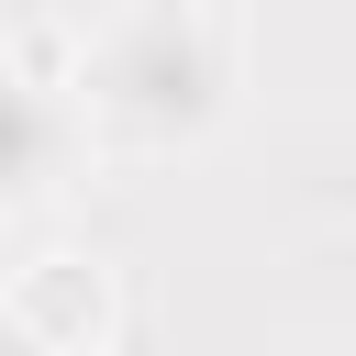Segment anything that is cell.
<instances>
[{
	"label": "cell",
	"instance_id": "obj_1",
	"mask_svg": "<svg viewBox=\"0 0 356 356\" xmlns=\"http://www.w3.org/2000/svg\"><path fill=\"white\" fill-rule=\"evenodd\" d=\"M222 89H234V56H222L211 11H200V0H145V11H122V22L89 44V67H78V122H100L111 145L167 156V145H200V134L222 122Z\"/></svg>",
	"mask_w": 356,
	"mask_h": 356
},
{
	"label": "cell",
	"instance_id": "obj_2",
	"mask_svg": "<svg viewBox=\"0 0 356 356\" xmlns=\"http://www.w3.org/2000/svg\"><path fill=\"white\" fill-rule=\"evenodd\" d=\"M78 145H89L78 100H67V89H44L22 56H0V211L56 200V189H67V167H78Z\"/></svg>",
	"mask_w": 356,
	"mask_h": 356
},
{
	"label": "cell",
	"instance_id": "obj_3",
	"mask_svg": "<svg viewBox=\"0 0 356 356\" xmlns=\"http://www.w3.org/2000/svg\"><path fill=\"white\" fill-rule=\"evenodd\" d=\"M0 356H78L67 334H44L33 312H0Z\"/></svg>",
	"mask_w": 356,
	"mask_h": 356
}]
</instances>
